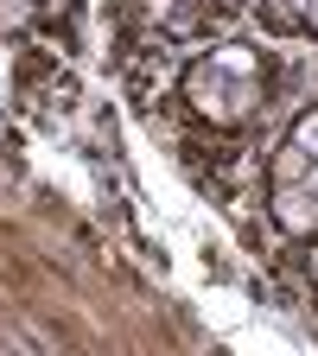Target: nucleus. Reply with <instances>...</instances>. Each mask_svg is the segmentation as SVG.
Listing matches in <instances>:
<instances>
[{"label":"nucleus","instance_id":"1","mask_svg":"<svg viewBox=\"0 0 318 356\" xmlns=\"http://www.w3.org/2000/svg\"><path fill=\"white\" fill-rule=\"evenodd\" d=\"M261 96H267V58L248 51V44H216V51L191 58V70H185V102L204 121L236 127L261 108Z\"/></svg>","mask_w":318,"mask_h":356},{"label":"nucleus","instance_id":"3","mask_svg":"<svg viewBox=\"0 0 318 356\" xmlns=\"http://www.w3.org/2000/svg\"><path fill=\"white\" fill-rule=\"evenodd\" d=\"M267 19L280 32H318V0H267Z\"/></svg>","mask_w":318,"mask_h":356},{"label":"nucleus","instance_id":"2","mask_svg":"<svg viewBox=\"0 0 318 356\" xmlns=\"http://www.w3.org/2000/svg\"><path fill=\"white\" fill-rule=\"evenodd\" d=\"M267 204H274V222L287 236L318 242V108H305L287 127L274 172H267Z\"/></svg>","mask_w":318,"mask_h":356}]
</instances>
